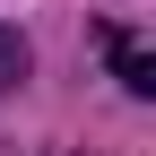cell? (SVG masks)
I'll return each instance as SVG.
<instances>
[{
  "instance_id": "3957f363",
  "label": "cell",
  "mask_w": 156,
  "mask_h": 156,
  "mask_svg": "<svg viewBox=\"0 0 156 156\" xmlns=\"http://www.w3.org/2000/svg\"><path fill=\"white\" fill-rule=\"evenodd\" d=\"M61 156H78V147H61Z\"/></svg>"
},
{
  "instance_id": "7a4b0ae2",
  "label": "cell",
  "mask_w": 156,
  "mask_h": 156,
  "mask_svg": "<svg viewBox=\"0 0 156 156\" xmlns=\"http://www.w3.org/2000/svg\"><path fill=\"white\" fill-rule=\"evenodd\" d=\"M17 78H26V35H17V26H0V95H9Z\"/></svg>"
},
{
  "instance_id": "6da1fadb",
  "label": "cell",
  "mask_w": 156,
  "mask_h": 156,
  "mask_svg": "<svg viewBox=\"0 0 156 156\" xmlns=\"http://www.w3.org/2000/svg\"><path fill=\"white\" fill-rule=\"evenodd\" d=\"M104 44H113V78H122L130 95H156V61H147V44H139V35H122V26H113Z\"/></svg>"
}]
</instances>
